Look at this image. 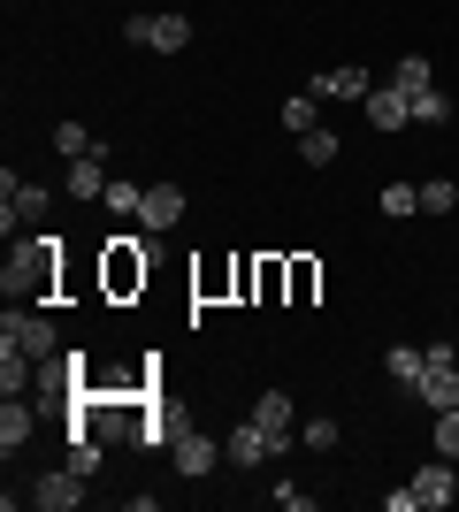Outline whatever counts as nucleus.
Returning a JSON list of instances; mask_svg holds the SVG:
<instances>
[{
  "label": "nucleus",
  "instance_id": "5",
  "mask_svg": "<svg viewBox=\"0 0 459 512\" xmlns=\"http://www.w3.org/2000/svg\"><path fill=\"white\" fill-rule=\"evenodd\" d=\"M0 337H16L31 360H62V329L46 314H16V306H8V314H0Z\"/></svg>",
  "mask_w": 459,
  "mask_h": 512
},
{
  "label": "nucleus",
  "instance_id": "27",
  "mask_svg": "<svg viewBox=\"0 0 459 512\" xmlns=\"http://www.w3.org/2000/svg\"><path fill=\"white\" fill-rule=\"evenodd\" d=\"M437 451H444V459H459V406L437 413Z\"/></svg>",
  "mask_w": 459,
  "mask_h": 512
},
{
  "label": "nucleus",
  "instance_id": "12",
  "mask_svg": "<svg viewBox=\"0 0 459 512\" xmlns=\"http://www.w3.org/2000/svg\"><path fill=\"white\" fill-rule=\"evenodd\" d=\"M31 375H39V360H31V352H23L16 337H0V398L31 390Z\"/></svg>",
  "mask_w": 459,
  "mask_h": 512
},
{
  "label": "nucleus",
  "instance_id": "13",
  "mask_svg": "<svg viewBox=\"0 0 459 512\" xmlns=\"http://www.w3.org/2000/svg\"><path fill=\"white\" fill-rule=\"evenodd\" d=\"M383 375H391L398 390H421V375H429V352H421V344H391V352H383Z\"/></svg>",
  "mask_w": 459,
  "mask_h": 512
},
{
  "label": "nucleus",
  "instance_id": "1",
  "mask_svg": "<svg viewBox=\"0 0 459 512\" xmlns=\"http://www.w3.org/2000/svg\"><path fill=\"white\" fill-rule=\"evenodd\" d=\"M54 276H62V237L39 230L16 260H8V276H0V283H8V299H46V291H54Z\"/></svg>",
  "mask_w": 459,
  "mask_h": 512
},
{
  "label": "nucleus",
  "instance_id": "24",
  "mask_svg": "<svg viewBox=\"0 0 459 512\" xmlns=\"http://www.w3.org/2000/svg\"><path fill=\"white\" fill-rule=\"evenodd\" d=\"M284 130H291V138H306V130H322V123H314V92L284 100Z\"/></svg>",
  "mask_w": 459,
  "mask_h": 512
},
{
  "label": "nucleus",
  "instance_id": "18",
  "mask_svg": "<svg viewBox=\"0 0 459 512\" xmlns=\"http://www.w3.org/2000/svg\"><path fill=\"white\" fill-rule=\"evenodd\" d=\"M299 161H306V169H329V161H337V130H306V138H299Z\"/></svg>",
  "mask_w": 459,
  "mask_h": 512
},
{
  "label": "nucleus",
  "instance_id": "10",
  "mask_svg": "<svg viewBox=\"0 0 459 512\" xmlns=\"http://www.w3.org/2000/svg\"><path fill=\"white\" fill-rule=\"evenodd\" d=\"M108 146H92L85 161H69V199H108Z\"/></svg>",
  "mask_w": 459,
  "mask_h": 512
},
{
  "label": "nucleus",
  "instance_id": "23",
  "mask_svg": "<svg viewBox=\"0 0 459 512\" xmlns=\"http://www.w3.org/2000/svg\"><path fill=\"white\" fill-rule=\"evenodd\" d=\"M414 123H452V100H444L437 85H421L414 92Z\"/></svg>",
  "mask_w": 459,
  "mask_h": 512
},
{
  "label": "nucleus",
  "instance_id": "14",
  "mask_svg": "<svg viewBox=\"0 0 459 512\" xmlns=\"http://www.w3.org/2000/svg\"><path fill=\"white\" fill-rule=\"evenodd\" d=\"M368 69H352V62H337V69H329V77H322V85H314V100H368Z\"/></svg>",
  "mask_w": 459,
  "mask_h": 512
},
{
  "label": "nucleus",
  "instance_id": "4",
  "mask_svg": "<svg viewBox=\"0 0 459 512\" xmlns=\"http://www.w3.org/2000/svg\"><path fill=\"white\" fill-rule=\"evenodd\" d=\"M100 283H108V299L146 291V253H138V237H108V268H100Z\"/></svg>",
  "mask_w": 459,
  "mask_h": 512
},
{
  "label": "nucleus",
  "instance_id": "9",
  "mask_svg": "<svg viewBox=\"0 0 459 512\" xmlns=\"http://www.w3.org/2000/svg\"><path fill=\"white\" fill-rule=\"evenodd\" d=\"M31 505H39V512H69V505H85V474H77V467L39 474V482H31Z\"/></svg>",
  "mask_w": 459,
  "mask_h": 512
},
{
  "label": "nucleus",
  "instance_id": "22",
  "mask_svg": "<svg viewBox=\"0 0 459 512\" xmlns=\"http://www.w3.org/2000/svg\"><path fill=\"white\" fill-rule=\"evenodd\" d=\"M284 268H291V306H306L322 291V268H314V260H284Z\"/></svg>",
  "mask_w": 459,
  "mask_h": 512
},
{
  "label": "nucleus",
  "instance_id": "21",
  "mask_svg": "<svg viewBox=\"0 0 459 512\" xmlns=\"http://www.w3.org/2000/svg\"><path fill=\"white\" fill-rule=\"evenodd\" d=\"M383 214H391V222L421 214V184H383Z\"/></svg>",
  "mask_w": 459,
  "mask_h": 512
},
{
  "label": "nucleus",
  "instance_id": "26",
  "mask_svg": "<svg viewBox=\"0 0 459 512\" xmlns=\"http://www.w3.org/2000/svg\"><path fill=\"white\" fill-rule=\"evenodd\" d=\"M452 207H459V184H444V176L421 184V214H452Z\"/></svg>",
  "mask_w": 459,
  "mask_h": 512
},
{
  "label": "nucleus",
  "instance_id": "8",
  "mask_svg": "<svg viewBox=\"0 0 459 512\" xmlns=\"http://www.w3.org/2000/svg\"><path fill=\"white\" fill-rule=\"evenodd\" d=\"M360 115H368L375 130H406V123H414V92H398L391 77H383V85H375L368 100H360Z\"/></svg>",
  "mask_w": 459,
  "mask_h": 512
},
{
  "label": "nucleus",
  "instance_id": "25",
  "mask_svg": "<svg viewBox=\"0 0 459 512\" xmlns=\"http://www.w3.org/2000/svg\"><path fill=\"white\" fill-rule=\"evenodd\" d=\"M54 146H62V153H69V161H85V153H92V146H100V138H92V130H85V123H62V130H54Z\"/></svg>",
  "mask_w": 459,
  "mask_h": 512
},
{
  "label": "nucleus",
  "instance_id": "15",
  "mask_svg": "<svg viewBox=\"0 0 459 512\" xmlns=\"http://www.w3.org/2000/svg\"><path fill=\"white\" fill-rule=\"evenodd\" d=\"M31 428H39V413L23 406V398H8V406H0V451H8V459H16V451L31 444Z\"/></svg>",
  "mask_w": 459,
  "mask_h": 512
},
{
  "label": "nucleus",
  "instance_id": "16",
  "mask_svg": "<svg viewBox=\"0 0 459 512\" xmlns=\"http://www.w3.org/2000/svg\"><path fill=\"white\" fill-rule=\"evenodd\" d=\"M253 421H261V428H276V436H291V444H299V413H291V398H284V390H261Z\"/></svg>",
  "mask_w": 459,
  "mask_h": 512
},
{
  "label": "nucleus",
  "instance_id": "19",
  "mask_svg": "<svg viewBox=\"0 0 459 512\" xmlns=\"http://www.w3.org/2000/svg\"><path fill=\"white\" fill-rule=\"evenodd\" d=\"M391 85L398 92H421V85H437V69L421 62V54H406V62H391Z\"/></svg>",
  "mask_w": 459,
  "mask_h": 512
},
{
  "label": "nucleus",
  "instance_id": "28",
  "mask_svg": "<svg viewBox=\"0 0 459 512\" xmlns=\"http://www.w3.org/2000/svg\"><path fill=\"white\" fill-rule=\"evenodd\" d=\"M276 505H284V512H306V505H314V490H299V482H276Z\"/></svg>",
  "mask_w": 459,
  "mask_h": 512
},
{
  "label": "nucleus",
  "instance_id": "2",
  "mask_svg": "<svg viewBox=\"0 0 459 512\" xmlns=\"http://www.w3.org/2000/svg\"><path fill=\"white\" fill-rule=\"evenodd\" d=\"M123 39L146 46V54H184V46H192V23L176 16V8H153V16H131V23H123Z\"/></svg>",
  "mask_w": 459,
  "mask_h": 512
},
{
  "label": "nucleus",
  "instance_id": "11",
  "mask_svg": "<svg viewBox=\"0 0 459 512\" xmlns=\"http://www.w3.org/2000/svg\"><path fill=\"white\" fill-rule=\"evenodd\" d=\"M176 222H184V192H176V184H146L138 230H176Z\"/></svg>",
  "mask_w": 459,
  "mask_h": 512
},
{
  "label": "nucleus",
  "instance_id": "17",
  "mask_svg": "<svg viewBox=\"0 0 459 512\" xmlns=\"http://www.w3.org/2000/svg\"><path fill=\"white\" fill-rule=\"evenodd\" d=\"M100 207L115 214V222H138V207H146V184H108V199Z\"/></svg>",
  "mask_w": 459,
  "mask_h": 512
},
{
  "label": "nucleus",
  "instance_id": "7",
  "mask_svg": "<svg viewBox=\"0 0 459 512\" xmlns=\"http://www.w3.org/2000/svg\"><path fill=\"white\" fill-rule=\"evenodd\" d=\"M291 436H276V428H261V421H245V428H230V467H261V459H276V451H284Z\"/></svg>",
  "mask_w": 459,
  "mask_h": 512
},
{
  "label": "nucleus",
  "instance_id": "6",
  "mask_svg": "<svg viewBox=\"0 0 459 512\" xmlns=\"http://www.w3.org/2000/svg\"><path fill=\"white\" fill-rule=\"evenodd\" d=\"M406 490H414V505H421V512H444V505L459 497V459H444V451H437V459H429V467H421Z\"/></svg>",
  "mask_w": 459,
  "mask_h": 512
},
{
  "label": "nucleus",
  "instance_id": "20",
  "mask_svg": "<svg viewBox=\"0 0 459 512\" xmlns=\"http://www.w3.org/2000/svg\"><path fill=\"white\" fill-rule=\"evenodd\" d=\"M337 436H345V428L329 421V413H314V421H299V444H306V451H337Z\"/></svg>",
  "mask_w": 459,
  "mask_h": 512
},
{
  "label": "nucleus",
  "instance_id": "3",
  "mask_svg": "<svg viewBox=\"0 0 459 512\" xmlns=\"http://www.w3.org/2000/svg\"><path fill=\"white\" fill-rule=\"evenodd\" d=\"M222 459H230V451H222L215 436H207V428H176V436H169V467L184 474V482H207V474H215Z\"/></svg>",
  "mask_w": 459,
  "mask_h": 512
}]
</instances>
